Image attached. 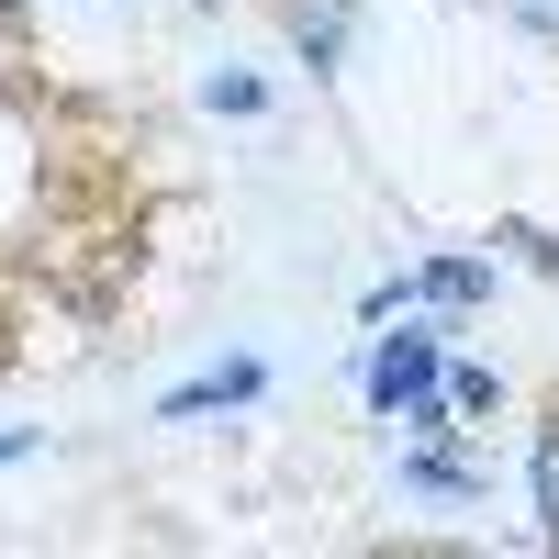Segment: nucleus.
<instances>
[{
    "mask_svg": "<svg viewBox=\"0 0 559 559\" xmlns=\"http://www.w3.org/2000/svg\"><path fill=\"white\" fill-rule=\"evenodd\" d=\"M426 392H437V347L426 336H392L381 369H369V403H426Z\"/></svg>",
    "mask_w": 559,
    "mask_h": 559,
    "instance_id": "1",
    "label": "nucleus"
},
{
    "mask_svg": "<svg viewBox=\"0 0 559 559\" xmlns=\"http://www.w3.org/2000/svg\"><path fill=\"white\" fill-rule=\"evenodd\" d=\"M292 45H302L313 68H336L347 57V0H292Z\"/></svg>",
    "mask_w": 559,
    "mask_h": 559,
    "instance_id": "2",
    "label": "nucleus"
},
{
    "mask_svg": "<svg viewBox=\"0 0 559 559\" xmlns=\"http://www.w3.org/2000/svg\"><path fill=\"white\" fill-rule=\"evenodd\" d=\"M247 392H258V358H236V369H213V381H191V392H168L157 414L179 426V414H202V403H247Z\"/></svg>",
    "mask_w": 559,
    "mask_h": 559,
    "instance_id": "3",
    "label": "nucleus"
},
{
    "mask_svg": "<svg viewBox=\"0 0 559 559\" xmlns=\"http://www.w3.org/2000/svg\"><path fill=\"white\" fill-rule=\"evenodd\" d=\"M537 537L559 548V426L537 437Z\"/></svg>",
    "mask_w": 559,
    "mask_h": 559,
    "instance_id": "4",
    "label": "nucleus"
},
{
    "mask_svg": "<svg viewBox=\"0 0 559 559\" xmlns=\"http://www.w3.org/2000/svg\"><path fill=\"white\" fill-rule=\"evenodd\" d=\"M426 292H437V302H481V269H459V258H448V269H426Z\"/></svg>",
    "mask_w": 559,
    "mask_h": 559,
    "instance_id": "5",
    "label": "nucleus"
},
{
    "mask_svg": "<svg viewBox=\"0 0 559 559\" xmlns=\"http://www.w3.org/2000/svg\"><path fill=\"white\" fill-rule=\"evenodd\" d=\"M448 403H459V414H492L503 392H492V369H459V381H448Z\"/></svg>",
    "mask_w": 559,
    "mask_h": 559,
    "instance_id": "6",
    "label": "nucleus"
},
{
    "mask_svg": "<svg viewBox=\"0 0 559 559\" xmlns=\"http://www.w3.org/2000/svg\"><path fill=\"white\" fill-rule=\"evenodd\" d=\"M23 448H34V437H0V459H23Z\"/></svg>",
    "mask_w": 559,
    "mask_h": 559,
    "instance_id": "7",
    "label": "nucleus"
}]
</instances>
